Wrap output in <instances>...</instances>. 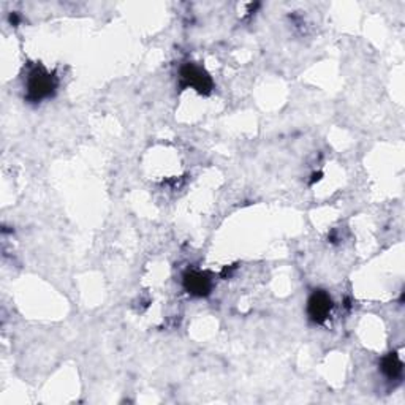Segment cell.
<instances>
[{
	"instance_id": "obj_2",
	"label": "cell",
	"mask_w": 405,
	"mask_h": 405,
	"mask_svg": "<svg viewBox=\"0 0 405 405\" xmlns=\"http://www.w3.org/2000/svg\"><path fill=\"white\" fill-rule=\"evenodd\" d=\"M180 78H183L184 86H189L200 93H207L212 89V79L205 70L195 63H185L180 68Z\"/></svg>"
},
{
	"instance_id": "obj_1",
	"label": "cell",
	"mask_w": 405,
	"mask_h": 405,
	"mask_svg": "<svg viewBox=\"0 0 405 405\" xmlns=\"http://www.w3.org/2000/svg\"><path fill=\"white\" fill-rule=\"evenodd\" d=\"M57 81L46 68L35 67L27 78V98L32 101H41L54 93Z\"/></svg>"
},
{
	"instance_id": "obj_4",
	"label": "cell",
	"mask_w": 405,
	"mask_h": 405,
	"mask_svg": "<svg viewBox=\"0 0 405 405\" xmlns=\"http://www.w3.org/2000/svg\"><path fill=\"white\" fill-rule=\"evenodd\" d=\"M184 287L185 290L193 296H206L211 292V279L205 272L190 271L184 276Z\"/></svg>"
},
{
	"instance_id": "obj_3",
	"label": "cell",
	"mask_w": 405,
	"mask_h": 405,
	"mask_svg": "<svg viewBox=\"0 0 405 405\" xmlns=\"http://www.w3.org/2000/svg\"><path fill=\"white\" fill-rule=\"evenodd\" d=\"M332 299L327 292L318 290L309 298L307 302V314L310 320L315 323H323L331 314Z\"/></svg>"
},
{
	"instance_id": "obj_5",
	"label": "cell",
	"mask_w": 405,
	"mask_h": 405,
	"mask_svg": "<svg viewBox=\"0 0 405 405\" xmlns=\"http://www.w3.org/2000/svg\"><path fill=\"white\" fill-rule=\"evenodd\" d=\"M381 371L388 379H397L402 374V361L397 353H389L381 361Z\"/></svg>"
}]
</instances>
